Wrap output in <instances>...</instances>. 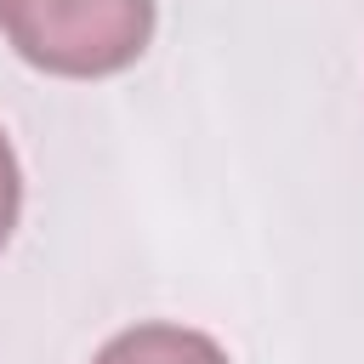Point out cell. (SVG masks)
<instances>
[{"label": "cell", "mask_w": 364, "mask_h": 364, "mask_svg": "<svg viewBox=\"0 0 364 364\" xmlns=\"http://www.w3.org/2000/svg\"><path fill=\"white\" fill-rule=\"evenodd\" d=\"M17 210H23V171H17V154H11V142L0 131V250H6L11 228H17Z\"/></svg>", "instance_id": "3"}, {"label": "cell", "mask_w": 364, "mask_h": 364, "mask_svg": "<svg viewBox=\"0 0 364 364\" xmlns=\"http://www.w3.org/2000/svg\"><path fill=\"white\" fill-rule=\"evenodd\" d=\"M0 34L40 74L102 80L148 51L154 0H0Z\"/></svg>", "instance_id": "1"}, {"label": "cell", "mask_w": 364, "mask_h": 364, "mask_svg": "<svg viewBox=\"0 0 364 364\" xmlns=\"http://www.w3.org/2000/svg\"><path fill=\"white\" fill-rule=\"evenodd\" d=\"M91 364H228L222 341L188 324H131L97 347Z\"/></svg>", "instance_id": "2"}]
</instances>
